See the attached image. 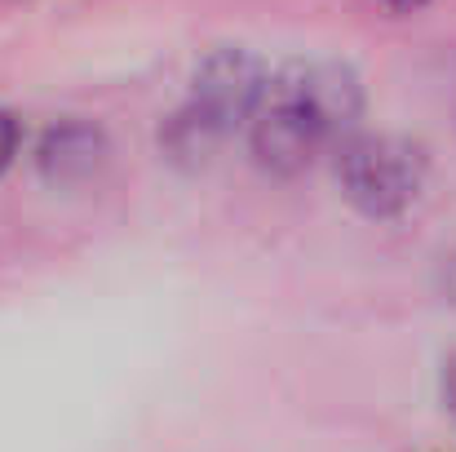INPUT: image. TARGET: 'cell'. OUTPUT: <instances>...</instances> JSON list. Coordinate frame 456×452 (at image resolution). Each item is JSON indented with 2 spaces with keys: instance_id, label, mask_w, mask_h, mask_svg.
<instances>
[{
  "instance_id": "1",
  "label": "cell",
  "mask_w": 456,
  "mask_h": 452,
  "mask_svg": "<svg viewBox=\"0 0 456 452\" xmlns=\"http://www.w3.org/2000/svg\"><path fill=\"white\" fill-rule=\"evenodd\" d=\"M332 173L354 213L372 222H390L408 213L412 200L421 195L430 160L421 143L399 134H350L337 143Z\"/></svg>"
},
{
  "instance_id": "2",
  "label": "cell",
  "mask_w": 456,
  "mask_h": 452,
  "mask_svg": "<svg viewBox=\"0 0 456 452\" xmlns=\"http://www.w3.org/2000/svg\"><path fill=\"white\" fill-rule=\"evenodd\" d=\"M266 85H271V71L253 49L217 45L208 58H200V67L191 76V94L182 107L226 143L240 125H248L257 116Z\"/></svg>"
},
{
  "instance_id": "3",
  "label": "cell",
  "mask_w": 456,
  "mask_h": 452,
  "mask_svg": "<svg viewBox=\"0 0 456 452\" xmlns=\"http://www.w3.org/2000/svg\"><path fill=\"white\" fill-rule=\"evenodd\" d=\"M271 89L297 103L314 129L328 143H341L359 129L363 116V80L350 62L337 58H310V62H289L284 71L271 76Z\"/></svg>"
},
{
  "instance_id": "4",
  "label": "cell",
  "mask_w": 456,
  "mask_h": 452,
  "mask_svg": "<svg viewBox=\"0 0 456 452\" xmlns=\"http://www.w3.org/2000/svg\"><path fill=\"white\" fill-rule=\"evenodd\" d=\"M248 143H253V160L275 177H297L302 168L314 164V155L328 147V138L314 129V120L297 103L275 94L271 85H266L257 116L248 120Z\"/></svg>"
},
{
  "instance_id": "5",
  "label": "cell",
  "mask_w": 456,
  "mask_h": 452,
  "mask_svg": "<svg viewBox=\"0 0 456 452\" xmlns=\"http://www.w3.org/2000/svg\"><path fill=\"white\" fill-rule=\"evenodd\" d=\"M107 155H111V143L107 134L94 125V120H58L45 129L40 147H36V168L49 186L58 191H76L85 182H94L102 168H107Z\"/></svg>"
},
{
  "instance_id": "6",
  "label": "cell",
  "mask_w": 456,
  "mask_h": 452,
  "mask_svg": "<svg viewBox=\"0 0 456 452\" xmlns=\"http://www.w3.org/2000/svg\"><path fill=\"white\" fill-rule=\"evenodd\" d=\"M18 143H22V129H18V120H13L9 111H0V168H9V164H13Z\"/></svg>"
},
{
  "instance_id": "7",
  "label": "cell",
  "mask_w": 456,
  "mask_h": 452,
  "mask_svg": "<svg viewBox=\"0 0 456 452\" xmlns=\"http://www.w3.org/2000/svg\"><path fill=\"white\" fill-rule=\"evenodd\" d=\"M386 4H390L395 13H417V9H426L430 0H386Z\"/></svg>"
},
{
  "instance_id": "8",
  "label": "cell",
  "mask_w": 456,
  "mask_h": 452,
  "mask_svg": "<svg viewBox=\"0 0 456 452\" xmlns=\"http://www.w3.org/2000/svg\"><path fill=\"white\" fill-rule=\"evenodd\" d=\"M444 390H448V404H452V413H456V355H452V364H448V377H444Z\"/></svg>"
}]
</instances>
